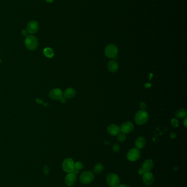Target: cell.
<instances>
[{
	"label": "cell",
	"instance_id": "cell-11",
	"mask_svg": "<svg viewBox=\"0 0 187 187\" xmlns=\"http://www.w3.org/2000/svg\"><path fill=\"white\" fill-rule=\"evenodd\" d=\"M143 181L145 185H152L154 181V177L153 174L150 171L145 172L143 175Z\"/></svg>",
	"mask_w": 187,
	"mask_h": 187
},
{
	"label": "cell",
	"instance_id": "cell-1",
	"mask_svg": "<svg viewBox=\"0 0 187 187\" xmlns=\"http://www.w3.org/2000/svg\"><path fill=\"white\" fill-rule=\"evenodd\" d=\"M24 44L28 50L35 51L38 46V38L34 35H28L24 41Z\"/></svg>",
	"mask_w": 187,
	"mask_h": 187
},
{
	"label": "cell",
	"instance_id": "cell-8",
	"mask_svg": "<svg viewBox=\"0 0 187 187\" xmlns=\"http://www.w3.org/2000/svg\"><path fill=\"white\" fill-rule=\"evenodd\" d=\"M39 29V24L36 20H31L27 25V30L31 35L35 34Z\"/></svg>",
	"mask_w": 187,
	"mask_h": 187
},
{
	"label": "cell",
	"instance_id": "cell-6",
	"mask_svg": "<svg viewBox=\"0 0 187 187\" xmlns=\"http://www.w3.org/2000/svg\"><path fill=\"white\" fill-rule=\"evenodd\" d=\"M62 168L67 173L72 172L75 168V163L72 158L65 159L62 163Z\"/></svg>",
	"mask_w": 187,
	"mask_h": 187
},
{
	"label": "cell",
	"instance_id": "cell-14",
	"mask_svg": "<svg viewBox=\"0 0 187 187\" xmlns=\"http://www.w3.org/2000/svg\"><path fill=\"white\" fill-rule=\"evenodd\" d=\"M107 67L109 72L114 73L116 72L119 69V65L118 62L115 60H111L108 63Z\"/></svg>",
	"mask_w": 187,
	"mask_h": 187
},
{
	"label": "cell",
	"instance_id": "cell-2",
	"mask_svg": "<svg viewBox=\"0 0 187 187\" xmlns=\"http://www.w3.org/2000/svg\"><path fill=\"white\" fill-rule=\"evenodd\" d=\"M149 119V114L145 110H141L137 112L134 116V121L137 124L142 125L147 123Z\"/></svg>",
	"mask_w": 187,
	"mask_h": 187
},
{
	"label": "cell",
	"instance_id": "cell-18",
	"mask_svg": "<svg viewBox=\"0 0 187 187\" xmlns=\"http://www.w3.org/2000/svg\"><path fill=\"white\" fill-rule=\"evenodd\" d=\"M43 53L46 57H47L48 58H53L54 55L53 50L50 47H47V48H45L43 49Z\"/></svg>",
	"mask_w": 187,
	"mask_h": 187
},
{
	"label": "cell",
	"instance_id": "cell-23",
	"mask_svg": "<svg viewBox=\"0 0 187 187\" xmlns=\"http://www.w3.org/2000/svg\"><path fill=\"white\" fill-rule=\"evenodd\" d=\"M171 123L174 128H177L179 125V122L176 118H172L171 120Z\"/></svg>",
	"mask_w": 187,
	"mask_h": 187
},
{
	"label": "cell",
	"instance_id": "cell-9",
	"mask_svg": "<svg viewBox=\"0 0 187 187\" xmlns=\"http://www.w3.org/2000/svg\"><path fill=\"white\" fill-rule=\"evenodd\" d=\"M49 96L52 100H61L63 97V92L61 89H53L50 92Z\"/></svg>",
	"mask_w": 187,
	"mask_h": 187
},
{
	"label": "cell",
	"instance_id": "cell-4",
	"mask_svg": "<svg viewBox=\"0 0 187 187\" xmlns=\"http://www.w3.org/2000/svg\"><path fill=\"white\" fill-rule=\"evenodd\" d=\"M94 175L91 171H87L83 172L80 176L81 183L83 185H88L94 181Z\"/></svg>",
	"mask_w": 187,
	"mask_h": 187
},
{
	"label": "cell",
	"instance_id": "cell-5",
	"mask_svg": "<svg viewBox=\"0 0 187 187\" xmlns=\"http://www.w3.org/2000/svg\"><path fill=\"white\" fill-rule=\"evenodd\" d=\"M107 184L110 187H118L120 185V179L116 174H109L107 177Z\"/></svg>",
	"mask_w": 187,
	"mask_h": 187
},
{
	"label": "cell",
	"instance_id": "cell-3",
	"mask_svg": "<svg viewBox=\"0 0 187 187\" xmlns=\"http://www.w3.org/2000/svg\"><path fill=\"white\" fill-rule=\"evenodd\" d=\"M105 56L108 58L113 59L117 56L118 54V48L114 44H109L106 47L104 51Z\"/></svg>",
	"mask_w": 187,
	"mask_h": 187
},
{
	"label": "cell",
	"instance_id": "cell-19",
	"mask_svg": "<svg viewBox=\"0 0 187 187\" xmlns=\"http://www.w3.org/2000/svg\"><path fill=\"white\" fill-rule=\"evenodd\" d=\"M175 115L176 116L177 118H179V119H182L183 118L185 117L187 115V111L185 109H179L177 110L176 112L175 113Z\"/></svg>",
	"mask_w": 187,
	"mask_h": 187
},
{
	"label": "cell",
	"instance_id": "cell-32",
	"mask_svg": "<svg viewBox=\"0 0 187 187\" xmlns=\"http://www.w3.org/2000/svg\"><path fill=\"white\" fill-rule=\"evenodd\" d=\"M1 62H2V60L1 59V58H0V64L1 63Z\"/></svg>",
	"mask_w": 187,
	"mask_h": 187
},
{
	"label": "cell",
	"instance_id": "cell-25",
	"mask_svg": "<svg viewBox=\"0 0 187 187\" xmlns=\"http://www.w3.org/2000/svg\"><path fill=\"white\" fill-rule=\"evenodd\" d=\"M139 107L142 110H145L147 107V104L144 102H141L139 104Z\"/></svg>",
	"mask_w": 187,
	"mask_h": 187
},
{
	"label": "cell",
	"instance_id": "cell-24",
	"mask_svg": "<svg viewBox=\"0 0 187 187\" xmlns=\"http://www.w3.org/2000/svg\"><path fill=\"white\" fill-rule=\"evenodd\" d=\"M113 151L115 153H118L120 150V146L118 144H115L112 148Z\"/></svg>",
	"mask_w": 187,
	"mask_h": 187
},
{
	"label": "cell",
	"instance_id": "cell-29",
	"mask_svg": "<svg viewBox=\"0 0 187 187\" xmlns=\"http://www.w3.org/2000/svg\"><path fill=\"white\" fill-rule=\"evenodd\" d=\"M63 103H65V100H66V99L64 97V96L62 97V99L60 100Z\"/></svg>",
	"mask_w": 187,
	"mask_h": 187
},
{
	"label": "cell",
	"instance_id": "cell-10",
	"mask_svg": "<svg viewBox=\"0 0 187 187\" xmlns=\"http://www.w3.org/2000/svg\"><path fill=\"white\" fill-rule=\"evenodd\" d=\"M134 125L133 123L130 122H126L123 123L120 127V131L123 134H130L133 131Z\"/></svg>",
	"mask_w": 187,
	"mask_h": 187
},
{
	"label": "cell",
	"instance_id": "cell-17",
	"mask_svg": "<svg viewBox=\"0 0 187 187\" xmlns=\"http://www.w3.org/2000/svg\"><path fill=\"white\" fill-rule=\"evenodd\" d=\"M135 145L137 149L140 150L145 147V139L143 137H139L135 142Z\"/></svg>",
	"mask_w": 187,
	"mask_h": 187
},
{
	"label": "cell",
	"instance_id": "cell-7",
	"mask_svg": "<svg viewBox=\"0 0 187 187\" xmlns=\"http://www.w3.org/2000/svg\"><path fill=\"white\" fill-rule=\"evenodd\" d=\"M141 153L137 148H132L130 150L127 154V158L130 161H136L141 157Z\"/></svg>",
	"mask_w": 187,
	"mask_h": 187
},
{
	"label": "cell",
	"instance_id": "cell-30",
	"mask_svg": "<svg viewBox=\"0 0 187 187\" xmlns=\"http://www.w3.org/2000/svg\"><path fill=\"white\" fill-rule=\"evenodd\" d=\"M187 118H185V121H184V125L185 126V128H187Z\"/></svg>",
	"mask_w": 187,
	"mask_h": 187
},
{
	"label": "cell",
	"instance_id": "cell-21",
	"mask_svg": "<svg viewBox=\"0 0 187 187\" xmlns=\"http://www.w3.org/2000/svg\"><path fill=\"white\" fill-rule=\"evenodd\" d=\"M83 168V164L82 163L81 161H77L75 163V169L77 170L78 171H80L81 169H82Z\"/></svg>",
	"mask_w": 187,
	"mask_h": 187
},
{
	"label": "cell",
	"instance_id": "cell-12",
	"mask_svg": "<svg viewBox=\"0 0 187 187\" xmlns=\"http://www.w3.org/2000/svg\"><path fill=\"white\" fill-rule=\"evenodd\" d=\"M76 181V176L75 174L70 172L68 173L65 178V182L68 186H72Z\"/></svg>",
	"mask_w": 187,
	"mask_h": 187
},
{
	"label": "cell",
	"instance_id": "cell-20",
	"mask_svg": "<svg viewBox=\"0 0 187 187\" xmlns=\"http://www.w3.org/2000/svg\"><path fill=\"white\" fill-rule=\"evenodd\" d=\"M104 170V166L101 163L97 164L94 166V171L95 174H98L101 173Z\"/></svg>",
	"mask_w": 187,
	"mask_h": 187
},
{
	"label": "cell",
	"instance_id": "cell-26",
	"mask_svg": "<svg viewBox=\"0 0 187 187\" xmlns=\"http://www.w3.org/2000/svg\"><path fill=\"white\" fill-rule=\"evenodd\" d=\"M21 35L23 36H27L28 34V32L27 30H23L21 32Z\"/></svg>",
	"mask_w": 187,
	"mask_h": 187
},
{
	"label": "cell",
	"instance_id": "cell-22",
	"mask_svg": "<svg viewBox=\"0 0 187 187\" xmlns=\"http://www.w3.org/2000/svg\"><path fill=\"white\" fill-rule=\"evenodd\" d=\"M117 136H118V139L119 141L124 142L125 141L126 139L125 134H123V132H120Z\"/></svg>",
	"mask_w": 187,
	"mask_h": 187
},
{
	"label": "cell",
	"instance_id": "cell-13",
	"mask_svg": "<svg viewBox=\"0 0 187 187\" xmlns=\"http://www.w3.org/2000/svg\"><path fill=\"white\" fill-rule=\"evenodd\" d=\"M108 132L112 136H117L120 132V128L115 124H112L109 126L107 129Z\"/></svg>",
	"mask_w": 187,
	"mask_h": 187
},
{
	"label": "cell",
	"instance_id": "cell-15",
	"mask_svg": "<svg viewBox=\"0 0 187 187\" xmlns=\"http://www.w3.org/2000/svg\"><path fill=\"white\" fill-rule=\"evenodd\" d=\"M76 91L75 89L72 88H69L67 89L64 93H63V96L65 99H72L74 96L76 95Z\"/></svg>",
	"mask_w": 187,
	"mask_h": 187
},
{
	"label": "cell",
	"instance_id": "cell-28",
	"mask_svg": "<svg viewBox=\"0 0 187 187\" xmlns=\"http://www.w3.org/2000/svg\"><path fill=\"white\" fill-rule=\"evenodd\" d=\"M118 187H130L129 185L125 184H122V185H118Z\"/></svg>",
	"mask_w": 187,
	"mask_h": 187
},
{
	"label": "cell",
	"instance_id": "cell-33",
	"mask_svg": "<svg viewBox=\"0 0 187 187\" xmlns=\"http://www.w3.org/2000/svg\"><path fill=\"white\" fill-rule=\"evenodd\" d=\"M152 1H155V0H152Z\"/></svg>",
	"mask_w": 187,
	"mask_h": 187
},
{
	"label": "cell",
	"instance_id": "cell-16",
	"mask_svg": "<svg viewBox=\"0 0 187 187\" xmlns=\"http://www.w3.org/2000/svg\"><path fill=\"white\" fill-rule=\"evenodd\" d=\"M154 166L153 161L151 159H147L145 161L144 163L143 164L142 168L145 170V172H148L150 171Z\"/></svg>",
	"mask_w": 187,
	"mask_h": 187
},
{
	"label": "cell",
	"instance_id": "cell-27",
	"mask_svg": "<svg viewBox=\"0 0 187 187\" xmlns=\"http://www.w3.org/2000/svg\"><path fill=\"white\" fill-rule=\"evenodd\" d=\"M145 170L142 168H140L139 170V171H138V173H139V175H143V174H145Z\"/></svg>",
	"mask_w": 187,
	"mask_h": 187
},
{
	"label": "cell",
	"instance_id": "cell-31",
	"mask_svg": "<svg viewBox=\"0 0 187 187\" xmlns=\"http://www.w3.org/2000/svg\"><path fill=\"white\" fill-rule=\"evenodd\" d=\"M46 2L48 3H52L54 1V0H46Z\"/></svg>",
	"mask_w": 187,
	"mask_h": 187
}]
</instances>
